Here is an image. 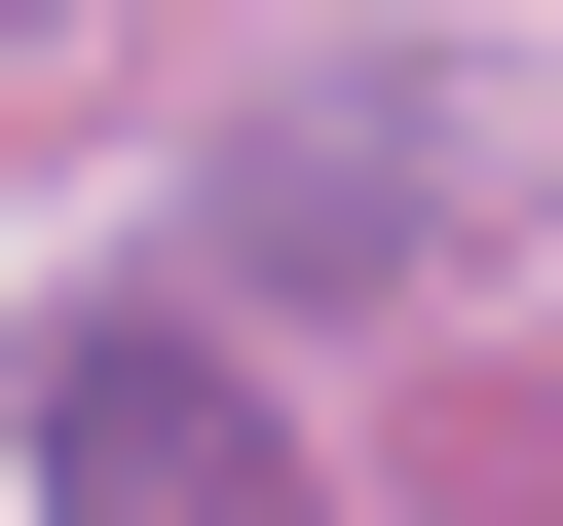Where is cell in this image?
<instances>
[{"label":"cell","instance_id":"6da1fadb","mask_svg":"<svg viewBox=\"0 0 563 526\" xmlns=\"http://www.w3.org/2000/svg\"><path fill=\"white\" fill-rule=\"evenodd\" d=\"M38 526H339V489L188 302H113V339H38Z\"/></svg>","mask_w":563,"mask_h":526}]
</instances>
